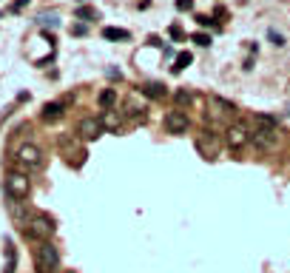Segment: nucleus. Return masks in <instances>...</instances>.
I'll list each match as a JSON object with an SVG mask.
<instances>
[{"label":"nucleus","mask_w":290,"mask_h":273,"mask_svg":"<svg viewBox=\"0 0 290 273\" xmlns=\"http://www.w3.org/2000/svg\"><path fill=\"white\" fill-rule=\"evenodd\" d=\"M32 191V179L26 177V174H20V171H12L9 177H6V193L15 199V202H23L26 196Z\"/></svg>","instance_id":"nucleus-1"},{"label":"nucleus","mask_w":290,"mask_h":273,"mask_svg":"<svg viewBox=\"0 0 290 273\" xmlns=\"http://www.w3.org/2000/svg\"><path fill=\"white\" fill-rule=\"evenodd\" d=\"M29 239H37L40 245L43 242L51 239V233H54V222L48 219V216H43V213H37V216H32V222H29V228L23 231Z\"/></svg>","instance_id":"nucleus-2"},{"label":"nucleus","mask_w":290,"mask_h":273,"mask_svg":"<svg viewBox=\"0 0 290 273\" xmlns=\"http://www.w3.org/2000/svg\"><path fill=\"white\" fill-rule=\"evenodd\" d=\"M60 268V253H57V248L51 245V242H43L40 248H37V271L40 273H54Z\"/></svg>","instance_id":"nucleus-3"},{"label":"nucleus","mask_w":290,"mask_h":273,"mask_svg":"<svg viewBox=\"0 0 290 273\" xmlns=\"http://www.w3.org/2000/svg\"><path fill=\"white\" fill-rule=\"evenodd\" d=\"M17 162L23 165V168H40V162H43V151L37 148V145L26 143L17 148Z\"/></svg>","instance_id":"nucleus-4"},{"label":"nucleus","mask_w":290,"mask_h":273,"mask_svg":"<svg viewBox=\"0 0 290 273\" xmlns=\"http://www.w3.org/2000/svg\"><path fill=\"white\" fill-rule=\"evenodd\" d=\"M103 134V123L100 120H94V117H85L80 123V137L83 140H97Z\"/></svg>","instance_id":"nucleus-5"},{"label":"nucleus","mask_w":290,"mask_h":273,"mask_svg":"<svg viewBox=\"0 0 290 273\" xmlns=\"http://www.w3.org/2000/svg\"><path fill=\"white\" fill-rule=\"evenodd\" d=\"M248 140H250V134H248L245 128H239V126L228 128V134H225V143H228V148H233V151H236V148H242V145L248 143Z\"/></svg>","instance_id":"nucleus-6"},{"label":"nucleus","mask_w":290,"mask_h":273,"mask_svg":"<svg viewBox=\"0 0 290 273\" xmlns=\"http://www.w3.org/2000/svg\"><path fill=\"white\" fill-rule=\"evenodd\" d=\"M250 143L256 145L259 151H268L273 145V128H256L250 134Z\"/></svg>","instance_id":"nucleus-7"},{"label":"nucleus","mask_w":290,"mask_h":273,"mask_svg":"<svg viewBox=\"0 0 290 273\" xmlns=\"http://www.w3.org/2000/svg\"><path fill=\"white\" fill-rule=\"evenodd\" d=\"M165 128L171 131V134H177V131H185L188 128V117L182 111H171L165 117Z\"/></svg>","instance_id":"nucleus-8"},{"label":"nucleus","mask_w":290,"mask_h":273,"mask_svg":"<svg viewBox=\"0 0 290 273\" xmlns=\"http://www.w3.org/2000/svg\"><path fill=\"white\" fill-rule=\"evenodd\" d=\"M63 117V103H46L43 105V120L46 123H54V120H60Z\"/></svg>","instance_id":"nucleus-9"},{"label":"nucleus","mask_w":290,"mask_h":273,"mask_svg":"<svg viewBox=\"0 0 290 273\" xmlns=\"http://www.w3.org/2000/svg\"><path fill=\"white\" fill-rule=\"evenodd\" d=\"M15 262H17L15 248H12V242H6V271L3 273H15Z\"/></svg>","instance_id":"nucleus-10"},{"label":"nucleus","mask_w":290,"mask_h":273,"mask_svg":"<svg viewBox=\"0 0 290 273\" xmlns=\"http://www.w3.org/2000/svg\"><path fill=\"white\" fill-rule=\"evenodd\" d=\"M100 123H103V128H105V126H108V128H120V117H117V114L114 111H105L103 114V117H100Z\"/></svg>","instance_id":"nucleus-11"},{"label":"nucleus","mask_w":290,"mask_h":273,"mask_svg":"<svg viewBox=\"0 0 290 273\" xmlns=\"http://www.w3.org/2000/svg\"><path fill=\"white\" fill-rule=\"evenodd\" d=\"M143 91H145L148 97H157V100H160V97H165V88H162L160 83H145Z\"/></svg>","instance_id":"nucleus-12"},{"label":"nucleus","mask_w":290,"mask_h":273,"mask_svg":"<svg viewBox=\"0 0 290 273\" xmlns=\"http://www.w3.org/2000/svg\"><path fill=\"white\" fill-rule=\"evenodd\" d=\"M103 37H105V40H128L131 34L125 32V29H105Z\"/></svg>","instance_id":"nucleus-13"},{"label":"nucleus","mask_w":290,"mask_h":273,"mask_svg":"<svg viewBox=\"0 0 290 273\" xmlns=\"http://www.w3.org/2000/svg\"><path fill=\"white\" fill-rule=\"evenodd\" d=\"M193 57H191V51H179V57H177V63H174V71H182L185 65L191 63Z\"/></svg>","instance_id":"nucleus-14"},{"label":"nucleus","mask_w":290,"mask_h":273,"mask_svg":"<svg viewBox=\"0 0 290 273\" xmlns=\"http://www.w3.org/2000/svg\"><path fill=\"white\" fill-rule=\"evenodd\" d=\"M114 100H117V94H114L111 88H105V91L100 94V105H105V108H108V105H114Z\"/></svg>","instance_id":"nucleus-15"},{"label":"nucleus","mask_w":290,"mask_h":273,"mask_svg":"<svg viewBox=\"0 0 290 273\" xmlns=\"http://www.w3.org/2000/svg\"><path fill=\"white\" fill-rule=\"evenodd\" d=\"M193 43L205 48V46H210V37H208V34H193Z\"/></svg>","instance_id":"nucleus-16"},{"label":"nucleus","mask_w":290,"mask_h":273,"mask_svg":"<svg viewBox=\"0 0 290 273\" xmlns=\"http://www.w3.org/2000/svg\"><path fill=\"white\" fill-rule=\"evenodd\" d=\"M177 103L188 105V103H191V94H188V91H177Z\"/></svg>","instance_id":"nucleus-17"},{"label":"nucleus","mask_w":290,"mask_h":273,"mask_svg":"<svg viewBox=\"0 0 290 273\" xmlns=\"http://www.w3.org/2000/svg\"><path fill=\"white\" fill-rule=\"evenodd\" d=\"M268 37L273 40L276 46H285V40H282V34H279V32H268Z\"/></svg>","instance_id":"nucleus-18"},{"label":"nucleus","mask_w":290,"mask_h":273,"mask_svg":"<svg viewBox=\"0 0 290 273\" xmlns=\"http://www.w3.org/2000/svg\"><path fill=\"white\" fill-rule=\"evenodd\" d=\"M191 6H193L191 0H177V9H179V12H188Z\"/></svg>","instance_id":"nucleus-19"},{"label":"nucleus","mask_w":290,"mask_h":273,"mask_svg":"<svg viewBox=\"0 0 290 273\" xmlns=\"http://www.w3.org/2000/svg\"><path fill=\"white\" fill-rule=\"evenodd\" d=\"M77 17H97L94 9H77Z\"/></svg>","instance_id":"nucleus-20"},{"label":"nucleus","mask_w":290,"mask_h":273,"mask_svg":"<svg viewBox=\"0 0 290 273\" xmlns=\"http://www.w3.org/2000/svg\"><path fill=\"white\" fill-rule=\"evenodd\" d=\"M171 37H177L179 40V37H182V29H179V26H171Z\"/></svg>","instance_id":"nucleus-21"},{"label":"nucleus","mask_w":290,"mask_h":273,"mask_svg":"<svg viewBox=\"0 0 290 273\" xmlns=\"http://www.w3.org/2000/svg\"><path fill=\"white\" fill-rule=\"evenodd\" d=\"M26 3H29V0H15V6H12V9H15V12H20V9H23Z\"/></svg>","instance_id":"nucleus-22"}]
</instances>
